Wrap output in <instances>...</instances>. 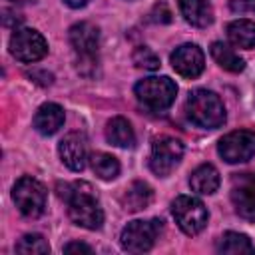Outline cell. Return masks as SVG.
<instances>
[{"label":"cell","mask_w":255,"mask_h":255,"mask_svg":"<svg viewBox=\"0 0 255 255\" xmlns=\"http://www.w3.org/2000/svg\"><path fill=\"white\" fill-rule=\"evenodd\" d=\"M58 193L62 199L68 203V215L70 219L86 229H100L104 223V211L100 207V201L96 197V191L90 183L86 181H76V183H62L58 185Z\"/></svg>","instance_id":"1"},{"label":"cell","mask_w":255,"mask_h":255,"mask_svg":"<svg viewBox=\"0 0 255 255\" xmlns=\"http://www.w3.org/2000/svg\"><path fill=\"white\" fill-rule=\"evenodd\" d=\"M185 116L191 124L205 129H215L225 122V108L221 98L209 90H193L185 100Z\"/></svg>","instance_id":"2"},{"label":"cell","mask_w":255,"mask_h":255,"mask_svg":"<svg viewBox=\"0 0 255 255\" xmlns=\"http://www.w3.org/2000/svg\"><path fill=\"white\" fill-rule=\"evenodd\" d=\"M133 92H135L137 102L143 108L151 112H163L173 104L177 96V86L167 76H149V78L139 80Z\"/></svg>","instance_id":"3"},{"label":"cell","mask_w":255,"mask_h":255,"mask_svg":"<svg viewBox=\"0 0 255 255\" xmlns=\"http://www.w3.org/2000/svg\"><path fill=\"white\" fill-rule=\"evenodd\" d=\"M12 199H14L16 207H18V211L24 217L36 219L46 209L48 191H46V187L38 179L30 177V175H24V177H20L14 183V187H12Z\"/></svg>","instance_id":"4"},{"label":"cell","mask_w":255,"mask_h":255,"mask_svg":"<svg viewBox=\"0 0 255 255\" xmlns=\"http://www.w3.org/2000/svg\"><path fill=\"white\" fill-rule=\"evenodd\" d=\"M161 223H163L161 219H147V221L135 219V221H129L122 229V235H120L122 249L128 251V253L149 251L153 247V243L157 241L161 229H163Z\"/></svg>","instance_id":"5"},{"label":"cell","mask_w":255,"mask_h":255,"mask_svg":"<svg viewBox=\"0 0 255 255\" xmlns=\"http://www.w3.org/2000/svg\"><path fill=\"white\" fill-rule=\"evenodd\" d=\"M70 44L78 56V70L84 72L86 66L96 68L98 48H100V30L92 22H78L70 28Z\"/></svg>","instance_id":"6"},{"label":"cell","mask_w":255,"mask_h":255,"mask_svg":"<svg viewBox=\"0 0 255 255\" xmlns=\"http://www.w3.org/2000/svg\"><path fill=\"white\" fill-rule=\"evenodd\" d=\"M171 215L185 235H197L207 225V219H209V213L203 201L191 195L175 197L171 203Z\"/></svg>","instance_id":"7"},{"label":"cell","mask_w":255,"mask_h":255,"mask_svg":"<svg viewBox=\"0 0 255 255\" xmlns=\"http://www.w3.org/2000/svg\"><path fill=\"white\" fill-rule=\"evenodd\" d=\"M183 157V143L177 137L171 135H159L151 143V153H149V167L155 175L165 177L169 175L177 163Z\"/></svg>","instance_id":"8"},{"label":"cell","mask_w":255,"mask_h":255,"mask_svg":"<svg viewBox=\"0 0 255 255\" xmlns=\"http://www.w3.org/2000/svg\"><path fill=\"white\" fill-rule=\"evenodd\" d=\"M10 54L24 64H32L42 60L48 54V44L38 30L18 28L10 36Z\"/></svg>","instance_id":"9"},{"label":"cell","mask_w":255,"mask_h":255,"mask_svg":"<svg viewBox=\"0 0 255 255\" xmlns=\"http://www.w3.org/2000/svg\"><path fill=\"white\" fill-rule=\"evenodd\" d=\"M219 155L227 163H243L255 155V131L235 129L223 135L217 143Z\"/></svg>","instance_id":"10"},{"label":"cell","mask_w":255,"mask_h":255,"mask_svg":"<svg viewBox=\"0 0 255 255\" xmlns=\"http://www.w3.org/2000/svg\"><path fill=\"white\" fill-rule=\"evenodd\" d=\"M231 203L239 217L255 221V173H237L233 177Z\"/></svg>","instance_id":"11"},{"label":"cell","mask_w":255,"mask_h":255,"mask_svg":"<svg viewBox=\"0 0 255 255\" xmlns=\"http://www.w3.org/2000/svg\"><path fill=\"white\" fill-rule=\"evenodd\" d=\"M169 62L173 66V70L183 76V78H197L203 68H205V56L201 52V48L197 44H181L177 46L171 56H169Z\"/></svg>","instance_id":"12"},{"label":"cell","mask_w":255,"mask_h":255,"mask_svg":"<svg viewBox=\"0 0 255 255\" xmlns=\"http://www.w3.org/2000/svg\"><path fill=\"white\" fill-rule=\"evenodd\" d=\"M58 153L64 161L66 167H70L72 171H82L90 159L88 155V139L84 133H78V131H72L68 133L60 145H58Z\"/></svg>","instance_id":"13"},{"label":"cell","mask_w":255,"mask_h":255,"mask_svg":"<svg viewBox=\"0 0 255 255\" xmlns=\"http://www.w3.org/2000/svg\"><path fill=\"white\" fill-rule=\"evenodd\" d=\"M64 120H66V116H64L62 106L48 102V104H42L38 108V112L34 116V128L42 135H52L64 126Z\"/></svg>","instance_id":"14"},{"label":"cell","mask_w":255,"mask_h":255,"mask_svg":"<svg viewBox=\"0 0 255 255\" xmlns=\"http://www.w3.org/2000/svg\"><path fill=\"white\" fill-rule=\"evenodd\" d=\"M179 10L195 28H207L213 22V8L207 0H179Z\"/></svg>","instance_id":"15"},{"label":"cell","mask_w":255,"mask_h":255,"mask_svg":"<svg viewBox=\"0 0 255 255\" xmlns=\"http://www.w3.org/2000/svg\"><path fill=\"white\" fill-rule=\"evenodd\" d=\"M106 139L118 147H133L135 133H133L131 124L126 118L116 116L106 124Z\"/></svg>","instance_id":"16"},{"label":"cell","mask_w":255,"mask_h":255,"mask_svg":"<svg viewBox=\"0 0 255 255\" xmlns=\"http://www.w3.org/2000/svg\"><path fill=\"white\" fill-rule=\"evenodd\" d=\"M153 191L145 181H131L129 187L124 191L122 195V205L128 211H141L151 203Z\"/></svg>","instance_id":"17"},{"label":"cell","mask_w":255,"mask_h":255,"mask_svg":"<svg viewBox=\"0 0 255 255\" xmlns=\"http://www.w3.org/2000/svg\"><path fill=\"white\" fill-rule=\"evenodd\" d=\"M219 181H221V179H219V171H217L211 163L199 165V167L191 173V177H189L191 189L197 191V193H201V195H211V193H215L217 187H219Z\"/></svg>","instance_id":"18"},{"label":"cell","mask_w":255,"mask_h":255,"mask_svg":"<svg viewBox=\"0 0 255 255\" xmlns=\"http://www.w3.org/2000/svg\"><path fill=\"white\" fill-rule=\"evenodd\" d=\"M227 36L235 48L253 50L255 48V22L253 20H233L227 26Z\"/></svg>","instance_id":"19"},{"label":"cell","mask_w":255,"mask_h":255,"mask_svg":"<svg viewBox=\"0 0 255 255\" xmlns=\"http://www.w3.org/2000/svg\"><path fill=\"white\" fill-rule=\"evenodd\" d=\"M209 52H211L213 60H215L223 70L233 72V74L243 72L245 62H243V58H241L231 46H227V44H223V42H213L211 48H209Z\"/></svg>","instance_id":"20"},{"label":"cell","mask_w":255,"mask_h":255,"mask_svg":"<svg viewBox=\"0 0 255 255\" xmlns=\"http://www.w3.org/2000/svg\"><path fill=\"white\" fill-rule=\"evenodd\" d=\"M217 251L219 253H231V255H239V253H255V245L251 243V239L243 233H235V231H227L223 233V237L217 243Z\"/></svg>","instance_id":"21"},{"label":"cell","mask_w":255,"mask_h":255,"mask_svg":"<svg viewBox=\"0 0 255 255\" xmlns=\"http://www.w3.org/2000/svg\"><path fill=\"white\" fill-rule=\"evenodd\" d=\"M90 163H92V169L94 173L100 177V179H116L120 175V161L112 155V153H104V151H98L90 157Z\"/></svg>","instance_id":"22"},{"label":"cell","mask_w":255,"mask_h":255,"mask_svg":"<svg viewBox=\"0 0 255 255\" xmlns=\"http://www.w3.org/2000/svg\"><path fill=\"white\" fill-rule=\"evenodd\" d=\"M16 251L18 253H26V255H36V253H48L50 245L48 241L40 235V233H26L18 243H16Z\"/></svg>","instance_id":"23"},{"label":"cell","mask_w":255,"mask_h":255,"mask_svg":"<svg viewBox=\"0 0 255 255\" xmlns=\"http://www.w3.org/2000/svg\"><path fill=\"white\" fill-rule=\"evenodd\" d=\"M131 58H133V64L137 68H143V70H157L159 68V56L147 46H137L133 50Z\"/></svg>","instance_id":"24"},{"label":"cell","mask_w":255,"mask_h":255,"mask_svg":"<svg viewBox=\"0 0 255 255\" xmlns=\"http://www.w3.org/2000/svg\"><path fill=\"white\" fill-rule=\"evenodd\" d=\"M149 20L155 24H167V22H171V12L165 4H155L153 10L149 12Z\"/></svg>","instance_id":"25"},{"label":"cell","mask_w":255,"mask_h":255,"mask_svg":"<svg viewBox=\"0 0 255 255\" xmlns=\"http://www.w3.org/2000/svg\"><path fill=\"white\" fill-rule=\"evenodd\" d=\"M233 12H251L255 14V0H231Z\"/></svg>","instance_id":"26"},{"label":"cell","mask_w":255,"mask_h":255,"mask_svg":"<svg viewBox=\"0 0 255 255\" xmlns=\"http://www.w3.org/2000/svg\"><path fill=\"white\" fill-rule=\"evenodd\" d=\"M64 251L66 253H74V251H84V253H92V247L82 243V241H72L68 245H64Z\"/></svg>","instance_id":"27"},{"label":"cell","mask_w":255,"mask_h":255,"mask_svg":"<svg viewBox=\"0 0 255 255\" xmlns=\"http://www.w3.org/2000/svg\"><path fill=\"white\" fill-rule=\"evenodd\" d=\"M70 8H82V6H86L90 0H64Z\"/></svg>","instance_id":"28"},{"label":"cell","mask_w":255,"mask_h":255,"mask_svg":"<svg viewBox=\"0 0 255 255\" xmlns=\"http://www.w3.org/2000/svg\"><path fill=\"white\" fill-rule=\"evenodd\" d=\"M8 2H14V4H22V2H30V0H8Z\"/></svg>","instance_id":"29"}]
</instances>
